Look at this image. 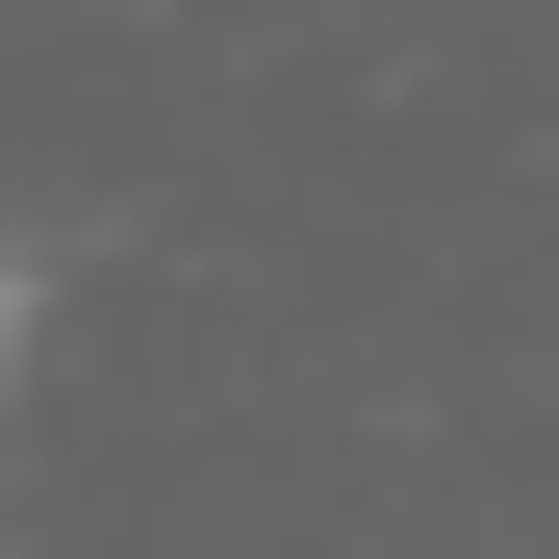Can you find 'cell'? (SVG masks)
<instances>
[{
  "instance_id": "6da1fadb",
  "label": "cell",
  "mask_w": 559,
  "mask_h": 559,
  "mask_svg": "<svg viewBox=\"0 0 559 559\" xmlns=\"http://www.w3.org/2000/svg\"><path fill=\"white\" fill-rule=\"evenodd\" d=\"M26 331H51V306H26V254H0V432H26Z\"/></svg>"
}]
</instances>
